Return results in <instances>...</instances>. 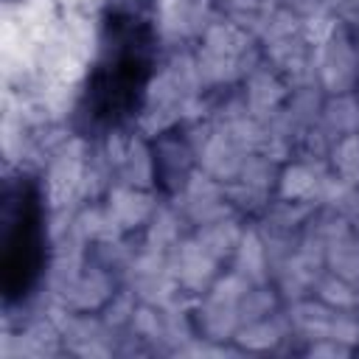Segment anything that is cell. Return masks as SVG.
Wrapping results in <instances>:
<instances>
[{
    "mask_svg": "<svg viewBox=\"0 0 359 359\" xmlns=\"http://www.w3.org/2000/svg\"><path fill=\"white\" fill-rule=\"evenodd\" d=\"M157 56L154 0H109L98 56L90 70L79 118L87 132H104L132 118L146 95Z\"/></svg>",
    "mask_w": 359,
    "mask_h": 359,
    "instance_id": "6da1fadb",
    "label": "cell"
},
{
    "mask_svg": "<svg viewBox=\"0 0 359 359\" xmlns=\"http://www.w3.org/2000/svg\"><path fill=\"white\" fill-rule=\"evenodd\" d=\"M42 199L31 180L8 182L0 213V269L6 300L28 294L42 266Z\"/></svg>",
    "mask_w": 359,
    "mask_h": 359,
    "instance_id": "7a4b0ae2",
    "label": "cell"
}]
</instances>
